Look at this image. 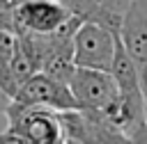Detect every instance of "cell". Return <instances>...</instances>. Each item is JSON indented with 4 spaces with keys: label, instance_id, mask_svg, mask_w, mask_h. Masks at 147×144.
Masks as SVG:
<instances>
[{
    "label": "cell",
    "instance_id": "1",
    "mask_svg": "<svg viewBox=\"0 0 147 144\" xmlns=\"http://www.w3.org/2000/svg\"><path fill=\"white\" fill-rule=\"evenodd\" d=\"M2 114L7 117V130L18 142H32V144L64 142L57 110H51L44 105H23L9 98Z\"/></svg>",
    "mask_w": 147,
    "mask_h": 144
},
{
    "label": "cell",
    "instance_id": "7",
    "mask_svg": "<svg viewBox=\"0 0 147 144\" xmlns=\"http://www.w3.org/2000/svg\"><path fill=\"white\" fill-rule=\"evenodd\" d=\"M117 37L138 66L147 62V0H131L126 5Z\"/></svg>",
    "mask_w": 147,
    "mask_h": 144
},
{
    "label": "cell",
    "instance_id": "12",
    "mask_svg": "<svg viewBox=\"0 0 147 144\" xmlns=\"http://www.w3.org/2000/svg\"><path fill=\"white\" fill-rule=\"evenodd\" d=\"M18 0H0V9H14Z\"/></svg>",
    "mask_w": 147,
    "mask_h": 144
},
{
    "label": "cell",
    "instance_id": "6",
    "mask_svg": "<svg viewBox=\"0 0 147 144\" xmlns=\"http://www.w3.org/2000/svg\"><path fill=\"white\" fill-rule=\"evenodd\" d=\"M11 101H18L23 105H44V107H51V110H74L78 107L71 89L67 82L62 80H55L51 78L48 73L44 71H37L32 73L21 87L18 91L14 94Z\"/></svg>",
    "mask_w": 147,
    "mask_h": 144
},
{
    "label": "cell",
    "instance_id": "4",
    "mask_svg": "<svg viewBox=\"0 0 147 144\" xmlns=\"http://www.w3.org/2000/svg\"><path fill=\"white\" fill-rule=\"evenodd\" d=\"M69 89L83 110H99L106 112L119 96L117 82L110 71H99V69H85L76 66L74 73L69 75Z\"/></svg>",
    "mask_w": 147,
    "mask_h": 144
},
{
    "label": "cell",
    "instance_id": "13",
    "mask_svg": "<svg viewBox=\"0 0 147 144\" xmlns=\"http://www.w3.org/2000/svg\"><path fill=\"white\" fill-rule=\"evenodd\" d=\"M60 2H64V0H60Z\"/></svg>",
    "mask_w": 147,
    "mask_h": 144
},
{
    "label": "cell",
    "instance_id": "5",
    "mask_svg": "<svg viewBox=\"0 0 147 144\" xmlns=\"http://www.w3.org/2000/svg\"><path fill=\"white\" fill-rule=\"evenodd\" d=\"M11 14H14V32H32V34L55 32L74 18L69 7L60 0H18Z\"/></svg>",
    "mask_w": 147,
    "mask_h": 144
},
{
    "label": "cell",
    "instance_id": "2",
    "mask_svg": "<svg viewBox=\"0 0 147 144\" xmlns=\"http://www.w3.org/2000/svg\"><path fill=\"white\" fill-rule=\"evenodd\" d=\"M115 41H117V32L99 23L83 21L74 30V39H71L74 64L85 69L110 71V64L115 57Z\"/></svg>",
    "mask_w": 147,
    "mask_h": 144
},
{
    "label": "cell",
    "instance_id": "3",
    "mask_svg": "<svg viewBox=\"0 0 147 144\" xmlns=\"http://www.w3.org/2000/svg\"><path fill=\"white\" fill-rule=\"evenodd\" d=\"M60 126H62V135L64 142H74V144H99V142H129L124 137V133L99 110H83V107H74V110H60Z\"/></svg>",
    "mask_w": 147,
    "mask_h": 144
},
{
    "label": "cell",
    "instance_id": "10",
    "mask_svg": "<svg viewBox=\"0 0 147 144\" xmlns=\"http://www.w3.org/2000/svg\"><path fill=\"white\" fill-rule=\"evenodd\" d=\"M140 87H142V96H145V103H147V62L140 64Z\"/></svg>",
    "mask_w": 147,
    "mask_h": 144
},
{
    "label": "cell",
    "instance_id": "11",
    "mask_svg": "<svg viewBox=\"0 0 147 144\" xmlns=\"http://www.w3.org/2000/svg\"><path fill=\"white\" fill-rule=\"evenodd\" d=\"M7 103H9V96H7V94H5L2 89H0V114L5 112V107H7Z\"/></svg>",
    "mask_w": 147,
    "mask_h": 144
},
{
    "label": "cell",
    "instance_id": "8",
    "mask_svg": "<svg viewBox=\"0 0 147 144\" xmlns=\"http://www.w3.org/2000/svg\"><path fill=\"white\" fill-rule=\"evenodd\" d=\"M96 2H99L101 7H106L108 11H113V14H122L131 0H96Z\"/></svg>",
    "mask_w": 147,
    "mask_h": 144
},
{
    "label": "cell",
    "instance_id": "9",
    "mask_svg": "<svg viewBox=\"0 0 147 144\" xmlns=\"http://www.w3.org/2000/svg\"><path fill=\"white\" fill-rule=\"evenodd\" d=\"M0 30H14V14H11V9H0Z\"/></svg>",
    "mask_w": 147,
    "mask_h": 144
}]
</instances>
